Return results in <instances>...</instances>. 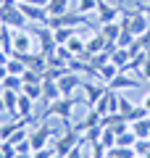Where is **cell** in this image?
<instances>
[{
    "label": "cell",
    "instance_id": "6da1fadb",
    "mask_svg": "<svg viewBox=\"0 0 150 158\" xmlns=\"http://www.w3.org/2000/svg\"><path fill=\"white\" fill-rule=\"evenodd\" d=\"M0 21L8 29H24L29 24L27 16L21 13V8H19V0H3V6H0Z\"/></svg>",
    "mask_w": 150,
    "mask_h": 158
},
{
    "label": "cell",
    "instance_id": "7a4b0ae2",
    "mask_svg": "<svg viewBox=\"0 0 150 158\" xmlns=\"http://www.w3.org/2000/svg\"><path fill=\"white\" fill-rule=\"evenodd\" d=\"M77 98L74 95H61L58 100H53V103H48L45 106V113L40 118H48V116H58V118H63V121H71V113H74V108H77Z\"/></svg>",
    "mask_w": 150,
    "mask_h": 158
},
{
    "label": "cell",
    "instance_id": "3957f363",
    "mask_svg": "<svg viewBox=\"0 0 150 158\" xmlns=\"http://www.w3.org/2000/svg\"><path fill=\"white\" fill-rule=\"evenodd\" d=\"M66 124V132H58L56 140H53V148H56V156H66L71 148H77L79 142H82V132L77 129V127H71V121H63Z\"/></svg>",
    "mask_w": 150,
    "mask_h": 158
},
{
    "label": "cell",
    "instance_id": "277c9868",
    "mask_svg": "<svg viewBox=\"0 0 150 158\" xmlns=\"http://www.w3.org/2000/svg\"><path fill=\"white\" fill-rule=\"evenodd\" d=\"M56 135H58V132L50 129L45 118H37V121H34V129H29V142H32V150H40V148L53 145Z\"/></svg>",
    "mask_w": 150,
    "mask_h": 158
},
{
    "label": "cell",
    "instance_id": "5b68a950",
    "mask_svg": "<svg viewBox=\"0 0 150 158\" xmlns=\"http://www.w3.org/2000/svg\"><path fill=\"white\" fill-rule=\"evenodd\" d=\"M11 50H16V53H37L34 50V34L27 32V29H13Z\"/></svg>",
    "mask_w": 150,
    "mask_h": 158
},
{
    "label": "cell",
    "instance_id": "8992f818",
    "mask_svg": "<svg viewBox=\"0 0 150 158\" xmlns=\"http://www.w3.org/2000/svg\"><path fill=\"white\" fill-rule=\"evenodd\" d=\"M32 34L40 40V53H42V56L50 58L53 53H56L58 42H56V37H53V29H50V27H34Z\"/></svg>",
    "mask_w": 150,
    "mask_h": 158
},
{
    "label": "cell",
    "instance_id": "52a82bcc",
    "mask_svg": "<svg viewBox=\"0 0 150 158\" xmlns=\"http://www.w3.org/2000/svg\"><path fill=\"white\" fill-rule=\"evenodd\" d=\"M19 8H21V13L27 16L29 24H48V19H50V13H48L45 6H29V3H21L19 0Z\"/></svg>",
    "mask_w": 150,
    "mask_h": 158
},
{
    "label": "cell",
    "instance_id": "ba28073f",
    "mask_svg": "<svg viewBox=\"0 0 150 158\" xmlns=\"http://www.w3.org/2000/svg\"><path fill=\"white\" fill-rule=\"evenodd\" d=\"M121 6H108L106 0H100L98 11H95V16H98V24H111V21H119L121 19Z\"/></svg>",
    "mask_w": 150,
    "mask_h": 158
},
{
    "label": "cell",
    "instance_id": "9c48e42d",
    "mask_svg": "<svg viewBox=\"0 0 150 158\" xmlns=\"http://www.w3.org/2000/svg\"><path fill=\"white\" fill-rule=\"evenodd\" d=\"M82 90H84V100H82V103H84L87 108H95V106H98V100H100L103 95H106V90H108V87L95 85V82H87V85H84Z\"/></svg>",
    "mask_w": 150,
    "mask_h": 158
},
{
    "label": "cell",
    "instance_id": "30bf717a",
    "mask_svg": "<svg viewBox=\"0 0 150 158\" xmlns=\"http://www.w3.org/2000/svg\"><path fill=\"white\" fill-rule=\"evenodd\" d=\"M58 87H61V95H74V90L82 87V77L77 71H69L58 79Z\"/></svg>",
    "mask_w": 150,
    "mask_h": 158
},
{
    "label": "cell",
    "instance_id": "8fae6325",
    "mask_svg": "<svg viewBox=\"0 0 150 158\" xmlns=\"http://www.w3.org/2000/svg\"><path fill=\"white\" fill-rule=\"evenodd\" d=\"M106 87H108V90H134V87H140V82H137V79H132L127 71H119Z\"/></svg>",
    "mask_w": 150,
    "mask_h": 158
},
{
    "label": "cell",
    "instance_id": "7c38bea8",
    "mask_svg": "<svg viewBox=\"0 0 150 158\" xmlns=\"http://www.w3.org/2000/svg\"><path fill=\"white\" fill-rule=\"evenodd\" d=\"M32 106H34L32 98L24 95V92H19V103H16V113H13V118H37L32 113Z\"/></svg>",
    "mask_w": 150,
    "mask_h": 158
},
{
    "label": "cell",
    "instance_id": "4fadbf2b",
    "mask_svg": "<svg viewBox=\"0 0 150 158\" xmlns=\"http://www.w3.org/2000/svg\"><path fill=\"white\" fill-rule=\"evenodd\" d=\"M61 98V87H58L56 79H42V103L48 106V103L58 100Z\"/></svg>",
    "mask_w": 150,
    "mask_h": 158
},
{
    "label": "cell",
    "instance_id": "5bb4252c",
    "mask_svg": "<svg viewBox=\"0 0 150 158\" xmlns=\"http://www.w3.org/2000/svg\"><path fill=\"white\" fill-rule=\"evenodd\" d=\"M100 121H103V113H98L95 108H90L87 116L77 124V129H79V132H87V129H92V127H100Z\"/></svg>",
    "mask_w": 150,
    "mask_h": 158
},
{
    "label": "cell",
    "instance_id": "9a60e30c",
    "mask_svg": "<svg viewBox=\"0 0 150 158\" xmlns=\"http://www.w3.org/2000/svg\"><path fill=\"white\" fill-rule=\"evenodd\" d=\"M106 45H108V40L103 37V34H100V29H98V32L87 40V56H95V53L106 50Z\"/></svg>",
    "mask_w": 150,
    "mask_h": 158
},
{
    "label": "cell",
    "instance_id": "2e32d148",
    "mask_svg": "<svg viewBox=\"0 0 150 158\" xmlns=\"http://www.w3.org/2000/svg\"><path fill=\"white\" fill-rule=\"evenodd\" d=\"M100 34L108 40V42H116L119 45V34H121V24L111 21V24H100Z\"/></svg>",
    "mask_w": 150,
    "mask_h": 158
},
{
    "label": "cell",
    "instance_id": "e0dca14e",
    "mask_svg": "<svg viewBox=\"0 0 150 158\" xmlns=\"http://www.w3.org/2000/svg\"><path fill=\"white\" fill-rule=\"evenodd\" d=\"M129 58H132V56H129V50H127V48H116V50L111 53V63L119 69V71H124V69H127Z\"/></svg>",
    "mask_w": 150,
    "mask_h": 158
},
{
    "label": "cell",
    "instance_id": "ac0fdd59",
    "mask_svg": "<svg viewBox=\"0 0 150 158\" xmlns=\"http://www.w3.org/2000/svg\"><path fill=\"white\" fill-rule=\"evenodd\" d=\"M129 129H132L137 137H150V116H145V118H137V121H132V124H129Z\"/></svg>",
    "mask_w": 150,
    "mask_h": 158
},
{
    "label": "cell",
    "instance_id": "d6986e66",
    "mask_svg": "<svg viewBox=\"0 0 150 158\" xmlns=\"http://www.w3.org/2000/svg\"><path fill=\"white\" fill-rule=\"evenodd\" d=\"M21 87H24V79L19 77V74H8V77L0 82V90H16V92H21Z\"/></svg>",
    "mask_w": 150,
    "mask_h": 158
},
{
    "label": "cell",
    "instance_id": "ffe728a7",
    "mask_svg": "<svg viewBox=\"0 0 150 158\" xmlns=\"http://www.w3.org/2000/svg\"><path fill=\"white\" fill-rule=\"evenodd\" d=\"M3 92V100H6V113H16V103H19V92L16 90H0Z\"/></svg>",
    "mask_w": 150,
    "mask_h": 158
},
{
    "label": "cell",
    "instance_id": "44dd1931",
    "mask_svg": "<svg viewBox=\"0 0 150 158\" xmlns=\"http://www.w3.org/2000/svg\"><path fill=\"white\" fill-rule=\"evenodd\" d=\"M100 6V0H77V6H74V11L77 13H84V16H90V13H95Z\"/></svg>",
    "mask_w": 150,
    "mask_h": 158
},
{
    "label": "cell",
    "instance_id": "7402d4cb",
    "mask_svg": "<svg viewBox=\"0 0 150 158\" xmlns=\"http://www.w3.org/2000/svg\"><path fill=\"white\" fill-rule=\"evenodd\" d=\"M48 13L50 16H61V13L69 11V0H48Z\"/></svg>",
    "mask_w": 150,
    "mask_h": 158
},
{
    "label": "cell",
    "instance_id": "603a6c76",
    "mask_svg": "<svg viewBox=\"0 0 150 158\" xmlns=\"http://www.w3.org/2000/svg\"><path fill=\"white\" fill-rule=\"evenodd\" d=\"M71 34H77L71 27H58V29H53V37H56L58 45H66L69 40H71Z\"/></svg>",
    "mask_w": 150,
    "mask_h": 158
},
{
    "label": "cell",
    "instance_id": "cb8c5ba5",
    "mask_svg": "<svg viewBox=\"0 0 150 158\" xmlns=\"http://www.w3.org/2000/svg\"><path fill=\"white\" fill-rule=\"evenodd\" d=\"M116 74H119V69L113 66V63H106V66H100V69H98V79H100V82H106V85L111 82L113 77H116Z\"/></svg>",
    "mask_w": 150,
    "mask_h": 158
},
{
    "label": "cell",
    "instance_id": "d4e9b609",
    "mask_svg": "<svg viewBox=\"0 0 150 158\" xmlns=\"http://www.w3.org/2000/svg\"><path fill=\"white\" fill-rule=\"evenodd\" d=\"M6 69H8V74H19V77H21V74L27 71V63H24L21 58L11 56V58H8V63H6Z\"/></svg>",
    "mask_w": 150,
    "mask_h": 158
},
{
    "label": "cell",
    "instance_id": "484cf974",
    "mask_svg": "<svg viewBox=\"0 0 150 158\" xmlns=\"http://www.w3.org/2000/svg\"><path fill=\"white\" fill-rule=\"evenodd\" d=\"M21 92H24V95H29L34 103L42 100V82H37V85H24V87H21Z\"/></svg>",
    "mask_w": 150,
    "mask_h": 158
},
{
    "label": "cell",
    "instance_id": "4316f807",
    "mask_svg": "<svg viewBox=\"0 0 150 158\" xmlns=\"http://www.w3.org/2000/svg\"><path fill=\"white\" fill-rule=\"evenodd\" d=\"M108 156H113V158H134L137 153H134V148H121V145H113L111 150H108ZM106 156V158H108Z\"/></svg>",
    "mask_w": 150,
    "mask_h": 158
},
{
    "label": "cell",
    "instance_id": "83f0119b",
    "mask_svg": "<svg viewBox=\"0 0 150 158\" xmlns=\"http://www.w3.org/2000/svg\"><path fill=\"white\" fill-rule=\"evenodd\" d=\"M100 145L106 148V150H111V148L116 145V132H113V129H106V127H103V135H100Z\"/></svg>",
    "mask_w": 150,
    "mask_h": 158
},
{
    "label": "cell",
    "instance_id": "f1b7e54d",
    "mask_svg": "<svg viewBox=\"0 0 150 158\" xmlns=\"http://www.w3.org/2000/svg\"><path fill=\"white\" fill-rule=\"evenodd\" d=\"M145 116H150V111H148V108L142 106V103H140V106H134L132 111L127 113V121L132 124V121H137V118H145Z\"/></svg>",
    "mask_w": 150,
    "mask_h": 158
},
{
    "label": "cell",
    "instance_id": "f546056e",
    "mask_svg": "<svg viewBox=\"0 0 150 158\" xmlns=\"http://www.w3.org/2000/svg\"><path fill=\"white\" fill-rule=\"evenodd\" d=\"M53 56H56V58H61V61H63V63H71V61H74V58H77V56H74V53H71V50H69V48H66V45H58V48H56V53H53Z\"/></svg>",
    "mask_w": 150,
    "mask_h": 158
},
{
    "label": "cell",
    "instance_id": "4dcf8cb0",
    "mask_svg": "<svg viewBox=\"0 0 150 158\" xmlns=\"http://www.w3.org/2000/svg\"><path fill=\"white\" fill-rule=\"evenodd\" d=\"M21 79H24V85H37V82H42V74L34 71V69H27L21 74Z\"/></svg>",
    "mask_w": 150,
    "mask_h": 158
},
{
    "label": "cell",
    "instance_id": "1f68e13d",
    "mask_svg": "<svg viewBox=\"0 0 150 158\" xmlns=\"http://www.w3.org/2000/svg\"><path fill=\"white\" fill-rule=\"evenodd\" d=\"M132 108H134V103H132V100H127L124 95H119V113H121L124 118H127V113L132 111Z\"/></svg>",
    "mask_w": 150,
    "mask_h": 158
},
{
    "label": "cell",
    "instance_id": "d6a6232c",
    "mask_svg": "<svg viewBox=\"0 0 150 158\" xmlns=\"http://www.w3.org/2000/svg\"><path fill=\"white\" fill-rule=\"evenodd\" d=\"M32 158H56V148L48 145V148H40V150L32 153Z\"/></svg>",
    "mask_w": 150,
    "mask_h": 158
},
{
    "label": "cell",
    "instance_id": "836d02e7",
    "mask_svg": "<svg viewBox=\"0 0 150 158\" xmlns=\"http://www.w3.org/2000/svg\"><path fill=\"white\" fill-rule=\"evenodd\" d=\"M140 74H142V77H145V79H148V82H150V58H148V61H145V66L140 69Z\"/></svg>",
    "mask_w": 150,
    "mask_h": 158
},
{
    "label": "cell",
    "instance_id": "e575fe53",
    "mask_svg": "<svg viewBox=\"0 0 150 158\" xmlns=\"http://www.w3.org/2000/svg\"><path fill=\"white\" fill-rule=\"evenodd\" d=\"M21 3H29V6H48V0H21Z\"/></svg>",
    "mask_w": 150,
    "mask_h": 158
},
{
    "label": "cell",
    "instance_id": "d590c367",
    "mask_svg": "<svg viewBox=\"0 0 150 158\" xmlns=\"http://www.w3.org/2000/svg\"><path fill=\"white\" fill-rule=\"evenodd\" d=\"M142 106L150 111V92H145V95H142Z\"/></svg>",
    "mask_w": 150,
    "mask_h": 158
},
{
    "label": "cell",
    "instance_id": "8d00e7d4",
    "mask_svg": "<svg viewBox=\"0 0 150 158\" xmlns=\"http://www.w3.org/2000/svg\"><path fill=\"white\" fill-rule=\"evenodd\" d=\"M6 77H8V69L3 66V63H0V82H3V79H6Z\"/></svg>",
    "mask_w": 150,
    "mask_h": 158
},
{
    "label": "cell",
    "instance_id": "74e56055",
    "mask_svg": "<svg viewBox=\"0 0 150 158\" xmlns=\"http://www.w3.org/2000/svg\"><path fill=\"white\" fill-rule=\"evenodd\" d=\"M140 8H142V11H145V16L150 19V3H148V6H142V3H140Z\"/></svg>",
    "mask_w": 150,
    "mask_h": 158
},
{
    "label": "cell",
    "instance_id": "f35d334b",
    "mask_svg": "<svg viewBox=\"0 0 150 158\" xmlns=\"http://www.w3.org/2000/svg\"><path fill=\"white\" fill-rule=\"evenodd\" d=\"M0 113H6V100H3V92H0Z\"/></svg>",
    "mask_w": 150,
    "mask_h": 158
},
{
    "label": "cell",
    "instance_id": "ab89813d",
    "mask_svg": "<svg viewBox=\"0 0 150 158\" xmlns=\"http://www.w3.org/2000/svg\"><path fill=\"white\" fill-rule=\"evenodd\" d=\"M13 158H32V153H16Z\"/></svg>",
    "mask_w": 150,
    "mask_h": 158
},
{
    "label": "cell",
    "instance_id": "60d3db41",
    "mask_svg": "<svg viewBox=\"0 0 150 158\" xmlns=\"http://www.w3.org/2000/svg\"><path fill=\"white\" fill-rule=\"evenodd\" d=\"M0 158H3V150H0Z\"/></svg>",
    "mask_w": 150,
    "mask_h": 158
},
{
    "label": "cell",
    "instance_id": "b9f144b4",
    "mask_svg": "<svg viewBox=\"0 0 150 158\" xmlns=\"http://www.w3.org/2000/svg\"><path fill=\"white\" fill-rule=\"evenodd\" d=\"M134 158H142V156H134Z\"/></svg>",
    "mask_w": 150,
    "mask_h": 158
},
{
    "label": "cell",
    "instance_id": "7bdbcfd3",
    "mask_svg": "<svg viewBox=\"0 0 150 158\" xmlns=\"http://www.w3.org/2000/svg\"><path fill=\"white\" fill-rule=\"evenodd\" d=\"M0 6H3V0H0Z\"/></svg>",
    "mask_w": 150,
    "mask_h": 158
},
{
    "label": "cell",
    "instance_id": "ee69618b",
    "mask_svg": "<svg viewBox=\"0 0 150 158\" xmlns=\"http://www.w3.org/2000/svg\"><path fill=\"white\" fill-rule=\"evenodd\" d=\"M0 142H3V137H0Z\"/></svg>",
    "mask_w": 150,
    "mask_h": 158
},
{
    "label": "cell",
    "instance_id": "f6af8a7d",
    "mask_svg": "<svg viewBox=\"0 0 150 158\" xmlns=\"http://www.w3.org/2000/svg\"><path fill=\"white\" fill-rule=\"evenodd\" d=\"M0 129H3V124H0Z\"/></svg>",
    "mask_w": 150,
    "mask_h": 158
},
{
    "label": "cell",
    "instance_id": "bcb514c9",
    "mask_svg": "<svg viewBox=\"0 0 150 158\" xmlns=\"http://www.w3.org/2000/svg\"><path fill=\"white\" fill-rule=\"evenodd\" d=\"M108 158H113V156H108Z\"/></svg>",
    "mask_w": 150,
    "mask_h": 158
},
{
    "label": "cell",
    "instance_id": "7dc6e473",
    "mask_svg": "<svg viewBox=\"0 0 150 158\" xmlns=\"http://www.w3.org/2000/svg\"><path fill=\"white\" fill-rule=\"evenodd\" d=\"M56 158H61V156H56Z\"/></svg>",
    "mask_w": 150,
    "mask_h": 158
}]
</instances>
